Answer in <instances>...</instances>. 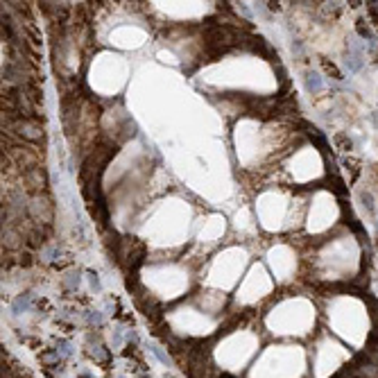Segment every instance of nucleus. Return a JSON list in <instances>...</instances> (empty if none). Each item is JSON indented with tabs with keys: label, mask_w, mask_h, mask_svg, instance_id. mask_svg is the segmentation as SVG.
I'll use <instances>...</instances> for the list:
<instances>
[{
	"label": "nucleus",
	"mask_w": 378,
	"mask_h": 378,
	"mask_svg": "<svg viewBox=\"0 0 378 378\" xmlns=\"http://www.w3.org/2000/svg\"><path fill=\"white\" fill-rule=\"evenodd\" d=\"M5 134H16V136H21L23 141H30V143H39L43 141V136H46V131H43L41 123L39 120H27V118H18L14 120L9 127H5Z\"/></svg>",
	"instance_id": "1"
},
{
	"label": "nucleus",
	"mask_w": 378,
	"mask_h": 378,
	"mask_svg": "<svg viewBox=\"0 0 378 378\" xmlns=\"http://www.w3.org/2000/svg\"><path fill=\"white\" fill-rule=\"evenodd\" d=\"M27 213H30V218L34 220L36 225H43V227H50L54 220V206L50 202V197L46 195H32L30 204H27Z\"/></svg>",
	"instance_id": "2"
},
{
	"label": "nucleus",
	"mask_w": 378,
	"mask_h": 378,
	"mask_svg": "<svg viewBox=\"0 0 378 378\" xmlns=\"http://www.w3.org/2000/svg\"><path fill=\"white\" fill-rule=\"evenodd\" d=\"M118 256L125 258V265L129 267V270H136L143 260H145V245L138 238H125V240H120Z\"/></svg>",
	"instance_id": "3"
},
{
	"label": "nucleus",
	"mask_w": 378,
	"mask_h": 378,
	"mask_svg": "<svg viewBox=\"0 0 378 378\" xmlns=\"http://www.w3.org/2000/svg\"><path fill=\"white\" fill-rule=\"evenodd\" d=\"M7 156H9L23 172H30V170H34V168H39L41 166V159H43V156H39L36 150L23 148V145H14L12 150H7Z\"/></svg>",
	"instance_id": "4"
},
{
	"label": "nucleus",
	"mask_w": 378,
	"mask_h": 378,
	"mask_svg": "<svg viewBox=\"0 0 378 378\" xmlns=\"http://www.w3.org/2000/svg\"><path fill=\"white\" fill-rule=\"evenodd\" d=\"M351 374L355 378H378V360L372 353H362L358 360L351 365Z\"/></svg>",
	"instance_id": "5"
},
{
	"label": "nucleus",
	"mask_w": 378,
	"mask_h": 378,
	"mask_svg": "<svg viewBox=\"0 0 378 378\" xmlns=\"http://www.w3.org/2000/svg\"><path fill=\"white\" fill-rule=\"evenodd\" d=\"M23 181H25V188L30 190L32 195H43V190L48 186V172L43 166L34 168V170L25 172L23 175Z\"/></svg>",
	"instance_id": "6"
},
{
	"label": "nucleus",
	"mask_w": 378,
	"mask_h": 378,
	"mask_svg": "<svg viewBox=\"0 0 378 378\" xmlns=\"http://www.w3.org/2000/svg\"><path fill=\"white\" fill-rule=\"evenodd\" d=\"M25 245V236L14 225H2V247L9 252H16Z\"/></svg>",
	"instance_id": "7"
},
{
	"label": "nucleus",
	"mask_w": 378,
	"mask_h": 378,
	"mask_svg": "<svg viewBox=\"0 0 378 378\" xmlns=\"http://www.w3.org/2000/svg\"><path fill=\"white\" fill-rule=\"evenodd\" d=\"M302 127L306 129L308 138H310V141H313L315 145H317V148L322 150V152H328V138H326L324 134H322V131H319L317 127H315V125H310V123H302Z\"/></svg>",
	"instance_id": "8"
},
{
	"label": "nucleus",
	"mask_w": 378,
	"mask_h": 378,
	"mask_svg": "<svg viewBox=\"0 0 378 378\" xmlns=\"http://www.w3.org/2000/svg\"><path fill=\"white\" fill-rule=\"evenodd\" d=\"M333 143H335V150H342V152H351L353 150V141L347 134H342V131H337L333 136Z\"/></svg>",
	"instance_id": "9"
},
{
	"label": "nucleus",
	"mask_w": 378,
	"mask_h": 378,
	"mask_svg": "<svg viewBox=\"0 0 378 378\" xmlns=\"http://www.w3.org/2000/svg\"><path fill=\"white\" fill-rule=\"evenodd\" d=\"M355 32H358V36L365 39V41H374V32L365 18H358V21H355Z\"/></svg>",
	"instance_id": "10"
},
{
	"label": "nucleus",
	"mask_w": 378,
	"mask_h": 378,
	"mask_svg": "<svg viewBox=\"0 0 378 378\" xmlns=\"http://www.w3.org/2000/svg\"><path fill=\"white\" fill-rule=\"evenodd\" d=\"M306 89L308 93H319L322 91V79L315 73H306Z\"/></svg>",
	"instance_id": "11"
},
{
	"label": "nucleus",
	"mask_w": 378,
	"mask_h": 378,
	"mask_svg": "<svg viewBox=\"0 0 378 378\" xmlns=\"http://www.w3.org/2000/svg\"><path fill=\"white\" fill-rule=\"evenodd\" d=\"M322 68H324V73H326L328 77H333V79H342V73H340V68H337L333 61L322 59Z\"/></svg>",
	"instance_id": "12"
},
{
	"label": "nucleus",
	"mask_w": 378,
	"mask_h": 378,
	"mask_svg": "<svg viewBox=\"0 0 378 378\" xmlns=\"http://www.w3.org/2000/svg\"><path fill=\"white\" fill-rule=\"evenodd\" d=\"M39 358H41V362H43V365L54 367L57 362H59V351H46V353H41Z\"/></svg>",
	"instance_id": "13"
},
{
	"label": "nucleus",
	"mask_w": 378,
	"mask_h": 378,
	"mask_svg": "<svg viewBox=\"0 0 378 378\" xmlns=\"http://www.w3.org/2000/svg\"><path fill=\"white\" fill-rule=\"evenodd\" d=\"M91 355H93L95 360H100V362H106V360H109V353H106V349H104V347H100V344H98V347H93Z\"/></svg>",
	"instance_id": "14"
},
{
	"label": "nucleus",
	"mask_w": 378,
	"mask_h": 378,
	"mask_svg": "<svg viewBox=\"0 0 378 378\" xmlns=\"http://www.w3.org/2000/svg\"><path fill=\"white\" fill-rule=\"evenodd\" d=\"M344 166H347V170H351V179H355L358 177V175H360V163H358V161L355 159H344Z\"/></svg>",
	"instance_id": "15"
},
{
	"label": "nucleus",
	"mask_w": 378,
	"mask_h": 378,
	"mask_svg": "<svg viewBox=\"0 0 378 378\" xmlns=\"http://www.w3.org/2000/svg\"><path fill=\"white\" fill-rule=\"evenodd\" d=\"M367 12H369V18L374 21V25L378 27V2H367Z\"/></svg>",
	"instance_id": "16"
},
{
	"label": "nucleus",
	"mask_w": 378,
	"mask_h": 378,
	"mask_svg": "<svg viewBox=\"0 0 378 378\" xmlns=\"http://www.w3.org/2000/svg\"><path fill=\"white\" fill-rule=\"evenodd\" d=\"M154 353L159 355V360H161V362H166V365H168V355H166V353H163V351H161V349H159V347H154Z\"/></svg>",
	"instance_id": "17"
}]
</instances>
